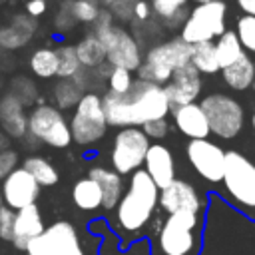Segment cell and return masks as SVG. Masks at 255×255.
Masks as SVG:
<instances>
[{
    "instance_id": "cell-1",
    "label": "cell",
    "mask_w": 255,
    "mask_h": 255,
    "mask_svg": "<svg viewBox=\"0 0 255 255\" xmlns=\"http://www.w3.org/2000/svg\"><path fill=\"white\" fill-rule=\"evenodd\" d=\"M102 104L108 126L114 128H141L147 122L165 120L171 112L163 88L143 80H135L126 94L106 92Z\"/></svg>"
},
{
    "instance_id": "cell-2",
    "label": "cell",
    "mask_w": 255,
    "mask_h": 255,
    "mask_svg": "<svg viewBox=\"0 0 255 255\" xmlns=\"http://www.w3.org/2000/svg\"><path fill=\"white\" fill-rule=\"evenodd\" d=\"M159 203V189L145 173V169H137L129 177V187L122 195L116 205V221L118 227L126 233L139 231L153 215Z\"/></svg>"
},
{
    "instance_id": "cell-3",
    "label": "cell",
    "mask_w": 255,
    "mask_h": 255,
    "mask_svg": "<svg viewBox=\"0 0 255 255\" xmlns=\"http://www.w3.org/2000/svg\"><path fill=\"white\" fill-rule=\"evenodd\" d=\"M221 195L233 209L255 221V161L237 149L225 151Z\"/></svg>"
},
{
    "instance_id": "cell-4",
    "label": "cell",
    "mask_w": 255,
    "mask_h": 255,
    "mask_svg": "<svg viewBox=\"0 0 255 255\" xmlns=\"http://www.w3.org/2000/svg\"><path fill=\"white\" fill-rule=\"evenodd\" d=\"M203 235V213L167 215L157 231L153 255H199Z\"/></svg>"
},
{
    "instance_id": "cell-5",
    "label": "cell",
    "mask_w": 255,
    "mask_h": 255,
    "mask_svg": "<svg viewBox=\"0 0 255 255\" xmlns=\"http://www.w3.org/2000/svg\"><path fill=\"white\" fill-rule=\"evenodd\" d=\"M189 62H191V46L181 38L155 44L153 48L147 50L145 60L137 70V80L163 88L171 80L173 72L187 66Z\"/></svg>"
},
{
    "instance_id": "cell-6",
    "label": "cell",
    "mask_w": 255,
    "mask_h": 255,
    "mask_svg": "<svg viewBox=\"0 0 255 255\" xmlns=\"http://www.w3.org/2000/svg\"><path fill=\"white\" fill-rule=\"evenodd\" d=\"M225 16H227V4L221 0L197 4L195 8L189 10V16L181 26L179 38L189 46L199 42H213V38H219L227 30Z\"/></svg>"
},
{
    "instance_id": "cell-7",
    "label": "cell",
    "mask_w": 255,
    "mask_h": 255,
    "mask_svg": "<svg viewBox=\"0 0 255 255\" xmlns=\"http://www.w3.org/2000/svg\"><path fill=\"white\" fill-rule=\"evenodd\" d=\"M70 131H72V141H76L78 145H92L106 135L108 120L104 114V104L100 94L96 92L84 94V98L74 110Z\"/></svg>"
},
{
    "instance_id": "cell-8",
    "label": "cell",
    "mask_w": 255,
    "mask_h": 255,
    "mask_svg": "<svg viewBox=\"0 0 255 255\" xmlns=\"http://www.w3.org/2000/svg\"><path fill=\"white\" fill-rule=\"evenodd\" d=\"M207 116L209 129L221 139H231L241 133L245 124L243 106L225 94H207L199 104Z\"/></svg>"
},
{
    "instance_id": "cell-9",
    "label": "cell",
    "mask_w": 255,
    "mask_h": 255,
    "mask_svg": "<svg viewBox=\"0 0 255 255\" xmlns=\"http://www.w3.org/2000/svg\"><path fill=\"white\" fill-rule=\"evenodd\" d=\"M92 34H96L104 48H106V62L112 64L114 68H124L129 72H137L139 66L143 64L141 60V48L139 42L124 28L120 26H106V28H98Z\"/></svg>"
},
{
    "instance_id": "cell-10",
    "label": "cell",
    "mask_w": 255,
    "mask_h": 255,
    "mask_svg": "<svg viewBox=\"0 0 255 255\" xmlns=\"http://www.w3.org/2000/svg\"><path fill=\"white\" fill-rule=\"evenodd\" d=\"M149 145L151 141L141 131V128H122L114 139L110 153L114 171H118L120 175H128L141 169Z\"/></svg>"
},
{
    "instance_id": "cell-11",
    "label": "cell",
    "mask_w": 255,
    "mask_h": 255,
    "mask_svg": "<svg viewBox=\"0 0 255 255\" xmlns=\"http://www.w3.org/2000/svg\"><path fill=\"white\" fill-rule=\"evenodd\" d=\"M28 133L38 141L52 145V147H68L72 143L70 124L66 122L64 114L48 104L36 106L28 118Z\"/></svg>"
},
{
    "instance_id": "cell-12",
    "label": "cell",
    "mask_w": 255,
    "mask_h": 255,
    "mask_svg": "<svg viewBox=\"0 0 255 255\" xmlns=\"http://www.w3.org/2000/svg\"><path fill=\"white\" fill-rule=\"evenodd\" d=\"M185 155L191 167L209 183H221L225 151L221 145L209 139H189L185 145Z\"/></svg>"
},
{
    "instance_id": "cell-13",
    "label": "cell",
    "mask_w": 255,
    "mask_h": 255,
    "mask_svg": "<svg viewBox=\"0 0 255 255\" xmlns=\"http://www.w3.org/2000/svg\"><path fill=\"white\" fill-rule=\"evenodd\" d=\"M2 189V199L4 205L20 211L28 205H34L38 195H40V185L38 181L24 169V167H16L0 185Z\"/></svg>"
},
{
    "instance_id": "cell-14",
    "label": "cell",
    "mask_w": 255,
    "mask_h": 255,
    "mask_svg": "<svg viewBox=\"0 0 255 255\" xmlns=\"http://www.w3.org/2000/svg\"><path fill=\"white\" fill-rule=\"evenodd\" d=\"M159 207L167 213H203V201L197 193V189L183 181L173 179L167 187L159 191Z\"/></svg>"
},
{
    "instance_id": "cell-15",
    "label": "cell",
    "mask_w": 255,
    "mask_h": 255,
    "mask_svg": "<svg viewBox=\"0 0 255 255\" xmlns=\"http://www.w3.org/2000/svg\"><path fill=\"white\" fill-rule=\"evenodd\" d=\"M165 98L169 108H179L193 104L195 98L201 94V74L191 66V62L173 72L171 80L163 86Z\"/></svg>"
},
{
    "instance_id": "cell-16",
    "label": "cell",
    "mask_w": 255,
    "mask_h": 255,
    "mask_svg": "<svg viewBox=\"0 0 255 255\" xmlns=\"http://www.w3.org/2000/svg\"><path fill=\"white\" fill-rule=\"evenodd\" d=\"M143 169L151 177V181L157 185L159 191L167 187L175 179V163L169 147L163 143H151L143 161Z\"/></svg>"
},
{
    "instance_id": "cell-17",
    "label": "cell",
    "mask_w": 255,
    "mask_h": 255,
    "mask_svg": "<svg viewBox=\"0 0 255 255\" xmlns=\"http://www.w3.org/2000/svg\"><path fill=\"white\" fill-rule=\"evenodd\" d=\"M171 118L175 128L187 135L189 139H207V135L211 133L209 129V122L207 116L203 112V108L199 104H187V106H179V108H171Z\"/></svg>"
},
{
    "instance_id": "cell-18",
    "label": "cell",
    "mask_w": 255,
    "mask_h": 255,
    "mask_svg": "<svg viewBox=\"0 0 255 255\" xmlns=\"http://www.w3.org/2000/svg\"><path fill=\"white\" fill-rule=\"evenodd\" d=\"M42 235L54 255H84L78 231L70 221H56Z\"/></svg>"
},
{
    "instance_id": "cell-19",
    "label": "cell",
    "mask_w": 255,
    "mask_h": 255,
    "mask_svg": "<svg viewBox=\"0 0 255 255\" xmlns=\"http://www.w3.org/2000/svg\"><path fill=\"white\" fill-rule=\"evenodd\" d=\"M46 231L44 227V221H42V215H40V209L38 205H28L20 211H16V219H14V237H12V243L16 249H22L26 251L28 243L36 237H40L42 233Z\"/></svg>"
},
{
    "instance_id": "cell-20",
    "label": "cell",
    "mask_w": 255,
    "mask_h": 255,
    "mask_svg": "<svg viewBox=\"0 0 255 255\" xmlns=\"http://www.w3.org/2000/svg\"><path fill=\"white\" fill-rule=\"evenodd\" d=\"M36 32V18L16 14L10 24L0 28V46L8 52H14L22 46H26Z\"/></svg>"
},
{
    "instance_id": "cell-21",
    "label": "cell",
    "mask_w": 255,
    "mask_h": 255,
    "mask_svg": "<svg viewBox=\"0 0 255 255\" xmlns=\"http://www.w3.org/2000/svg\"><path fill=\"white\" fill-rule=\"evenodd\" d=\"M0 126L10 137H24L28 133V118L24 106L10 94L0 98Z\"/></svg>"
},
{
    "instance_id": "cell-22",
    "label": "cell",
    "mask_w": 255,
    "mask_h": 255,
    "mask_svg": "<svg viewBox=\"0 0 255 255\" xmlns=\"http://www.w3.org/2000/svg\"><path fill=\"white\" fill-rule=\"evenodd\" d=\"M88 177H92L100 185V189H102V197H104L102 207L104 209H114L120 203L122 195H124L122 193L124 191L122 175L118 171H114V169H108V167H100L98 165V167H92L90 169Z\"/></svg>"
},
{
    "instance_id": "cell-23",
    "label": "cell",
    "mask_w": 255,
    "mask_h": 255,
    "mask_svg": "<svg viewBox=\"0 0 255 255\" xmlns=\"http://www.w3.org/2000/svg\"><path fill=\"white\" fill-rule=\"evenodd\" d=\"M221 74H223V82L231 90L243 92V90H247L255 84V62L245 52L237 62H233L231 66L221 70Z\"/></svg>"
},
{
    "instance_id": "cell-24",
    "label": "cell",
    "mask_w": 255,
    "mask_h": 255,
    "mask_svg": "<svg viewBox=\"0 0 255 255\" xmlns=\"http://www.w3.org/2000/svg\"><path fill=\"white\" fill-rule=\"evenodd\" d=\"M187 2L189 0H149V6L157 20H161L167 28H175L183 26L189 16Z\"/></svg>"
},
{
    "instance_id": "cell-25",
    "label": "cell",
    "mask_w": 255,
    "mask_h": 255,
    "mask_svg": "<svg viewBox=\"0 0 255 255\" xmlns=\"http://www.w3.org/2000/svg\"><path fill=\"white\" fill-rule=\"evenodd\" d=\"M76 54H78L82 68H86V70H98L106 62V48L96 34L84 36L76 44Z\"/></svg>"
},
{
    "instance_id": "cell-26",
    "label": "cell",
    "mask_w": 255,
    "mask_h": 255,
    "mask_svg": "<svg viewBox=\"0 0 255 255\" xmlns=\"http://www.w3.org/2000/svg\"><path fill=\"white\" fill-rule=\"evenodd\" d=\"M72 199H74L76 207H80L84 211H94V209L102 207V201H104L102 189L92 177H84V179H78L74 183Z\"/></svg>"
},
{
    "instance_id": "cell-27",
    "label": "cell",
    "mask_w": 255,
    "mask_h": 255,
    "mask_svg": "<svg viewBox=\"0 0 255 255\" xmlns=\"http://www.w3.org/2000/svg\"><path fill=\"white\" fill-rule=\"evenodd\" d=\"M215 56H217V64H219V70H225L227 66H231L233 62H237L245 50L235 34V30H225L215 42Z\"/></svg>"
},
{
    "instance_id": "cell-28",
    "label": "cell",
    "mask_w": 255,
    "mask_h": 255,
    "mask_svg": "<svg viewBox=\"0 0 255 255\" xmlns=\"http://www.w3.org/2000/svg\"><path fill=\"white\" fill-rule=\"evenodd\" d=\"M54 102L58 106V110H70L80 104V100L84 98V90L76 84L74 78H60L54 86Z\"/></svg>"
},
{
    "instance_id": "cell-29",
    "label": "cell",
    "mask_w": 255,
    "mask_h": 255,
    "mask_svg": "<svg viewBox=\"0 0 255 255\" xmlns=\"http://www.w3.org/2000/svg\"><path fill=\"white\" fill-rule=\"evenodd\" d=\"M36 181H38V185L42 187H50V185H54V183H58V169L46 159V157H42V155H30V157H26L24 159V165H22Z\"/></svg>"
},
{
    "instance_id": "cell-30",
    "label": "cell",
    "mask_w": 255,
    "mask_h": 255,
    "mask_svg": "<svg viewBox=\"0 0 255 255\" xmlns=\"http://www.w3.org/2000/svg\"><path fill=\"white\" fill-rule=\"evenodd\" d=\"M191 66L199 74H215L219 72L215 44L213 42H199L191 46Z\"/></svg>"
},
{
    "instance_id": "cell-31",
    "label": "cell",
    "mask_w": 255,
    "mask_h": 255,
    "mask_svg": "<svg viewBox=\"0 0 255 255\" xmlns=\"http://www.w3.org/2000/svg\"><path fill=\"white\" fill-rule=\"evenodd\" d=\"M30 70L38 78H54L58 76V56L52 48H38L30 58Z\"/></svg>"
},
{
    "instance_id": "cell-32",
    "label": "cell",
    "mask_w": 255,
    "mask_h": 255,
    "mask_svg": "<svg viewBox=\"0 0 255 255\" xmlns=\"http://www.w3.org/2000/svg\"><path fill=\"white\" fill-rule=\"evenodd\" d=\"M12 98H16L24 108L26 106H32L36 100H38V90H36V84L26 78V76H16L10 80L8 84V92Z\"/></svg>"
},
{
    "instance_id": "cell-33",
    "label": "cell",
    "mask_w": 255,
    "mask_h": 255,
    "mask_svg": "<svg viewBox=\"0 0 255 255\" xmlns=\"http://www.w3.org/2000/svg\"><path fill=\"white\" fill-rule=\"evenodd\" d=\"M56 56H58V78H74L82 70V64L76 54V46H68V44L58 46Z\"/></svg>"
},
{
    "instance_id": "cell-34",
    "label": "cell",
    "mask_w": 255,
    "mask_h": 255,
    "mask_svg": "<svg viewBox=\"0 0 255 255\" xmlns=\"http://www.w3.org/2000/svg\"><path fill=\"white\" fill-rule=\"evenodd\" d=\"M235 34L245 52L255 54V16H239L235 22Z\"/></svg>"
},
{
    "instance_id": "cell-35",
    "label": "cell",
    "mask_w": 255,
    "mask_h": 255,
    "mask_svg": "<svg viewBox=\"0 0 255 255\" xmlns=\"http://www.w3.org/2000/svg\"><path fill=\"white\" fill-rule=\"evenodd\" d=\"M72 12L76 22L82 24H94L102 12L98 0H72Z\"/></svg>"
},
{
    "instance_id": "cell-36",
    "label": "cell",
    "mask_w": 255,
    "mask_h": 255,
    "mask_svg": "<svg viewBox=\"0 0 255 255\" xmlns=\"http://www.w3.org/2000/svg\"><path fill=\"white\" fill-rule=\"evenodd\" d=\"M108 92L112 94H126L129 92V88L133 86V76L129 70H124V68H112L110 76H108Z\"/></svg>"
},
{
    "instance_id": "cell-37",
    "label": "cell",
    "mask_w": 255,
    "mask_h": 255,
    "mask_svg": "<svg viewBox=\"0 0 255 255\" xmlns=\"http://www.w3.org/2000/svg\"><path fill=\"white\" fill-rule=\"evenodd\" d=\"M76 24H78V22H76L74 12H72V0H62L58 12L54 14V26H56V30L68 32V30H72Z\"/></svg>"
},
{
    "instance_id": "cell-38",
    "label": "cell",
    "mask_w": 255,
    "mask_h": 255,
    "mask_svg": "<svg viewBox=\"0 0 255 255\" xmlns=\"http://www.w3.org/2000/svg\"><path fill=\"white\" fill-rule=\"evenodd\" d=\"M14 219H16V211L2 205L0 207V239L12 241V237H14Z\"/></svg>"
},
{
    "instance_id": "cell-39",
    "label": "cell",
    "mask_w": 255,
    "mask_h": 255,
    "mask_svg": "<svg viewBox=\"0 0 255 255\" xmlns=\"http://www.w3.org/2000/svg\"><path fill=\"white\" fill-rule=\"evenodd\" d=\"M141 131L149 137V139H161L167 135L169 131V124L167 120H153V122H147L141 126Z\"/></svg>"
},
{
    "instance_id": "cell-40",
    "label": "cell",
    "mask_w": 255,
    "mask_h": 255,
    "mask_svg": "<svg viewBox=\"0 0 255 255\" xmlns=\"http://www.w3.org/2000/svg\"><path fill=\"white\" fill-rule=\"evenodd\" d=\"M16 163H18V153L14 149L8 147L0 151V181H4L16 169Z\"/></svg>"
},
{
    "instance_id": "cell-41",
    "label": "cell",
    "mask_w": 255,
    "mask_h": 255,
    "mask_svg": "<svg viewBox=\"0 0 255 255\" xmlns=\"http://www.w3.org/2000/svg\"><path fill=\"white\" fill-rule=\"evenodd\" d=\"M135 2L137 0H112L110 2V12H114L122 20H129V16L133 14Z\"/></svg>"
},
{
    "instance_id": "cell-42",
    "label": "cell",
    "mask_w": 255,
    "mask_h": 255,
    "mask_svg": "<svg viewBox=\"0 0 255 255\" xmlns=\"http://www.w3.org/2000/svg\"><path fill=\"white\" fill-rule=\"evenodd\" d=\"M26 255H54V253H52V249L48 247L44 235H40V237H36V239H32V241L28 243Z\"/></svg>"
},
{
    "instance_id": "cell-43",
    "label": "cell",
    "mask_w": 255,
    "mask_h": 255,
    "mask_svg": "<svg viewBox=\"0 0 255 255\" xmlns=\"http://www.w3.org/2000/svg\"><path fill=\"white\" fill-rule=\"evenodd\" d=\"M133 16L139 20V22H147L149 16H151V6L147 0H137L135 6H133Z\"/></svg>"
},
{
    "instance_id": "cell-44",
    "label": "cell",
    "mask_w": 255,
    "mask_h": 255,
    "mask_svg": "<svg viewBox=\"0 0 255 255\" xmlns=\"http://www.w3.org/2000/svg\"><path fill=\"white\" fill-rule=\"evenodd\" d=\"M26 12H28V16H32V18L42 16V14L46 12V0H30V2L26 4Z\"/></svg>"
},
{
    "instance_id": "cell-45",
    "label": "cell",
    "mask_w": 255,
    "mask_h": 255,
    "mask_svg": "<svg viewBox=\"0 0 255 255\" xmlns=\"http://www.w3.org/2000/svg\"><path fill=\"white\" fill-rule=\"evenodd\" d=\"M12 68H14V58H12V54L0 46V72L12 70Z\"/></svg>"
},
{
    "instance_id": "cell-46",
    "label": "cell",
    "mask_w": 255,
    "mask_h": 255,
    "mask_svg": "<svg viewBox=\"0 0 255 255\" xmlns=\"http://www.w3.org/2000/svg\"><path fill=\"white\" fill-rule=\"evenodd\" d=\"M235 4L243 14L255 16V0H235Z\"/></svg>"
},
{
    "instance_id": "cell-47",
    "label": "cell",
    "mask_w": 255,
    "mask_h": 255,
    "mask_svg": "<svg viewBox=\"0 0 255 255\" xmlns=\"http://www.w3.org/2000/svg\"><path fill=\"white\" fill-rule=\"evenodd\" d=\"M4 149H8V137L4 133H0V151H4Z\"/></svg>"
},
{
    "instance_id": "cell-48",
    "label": "cell",
    "mask_w": 255,
    "mask_h": 255,
    "mask_svg": "<svg viewBox=\"0 0 255 255\" xmlns=\"http://www.w3.org/2000/svg\"><path fill=\"white\" fill-rule=\"evenodd\" d=\"M251 128L255 131V106H253V112H251Z\"/></svg>"
},
{
    "instance_id": "cell-49",
    "label": "cell",
    "mask_w": 255,
    "mask_h": 255,
    "mask_svg": "<svg viewBox=\"0 0 255 255\" xmlns=\"http://www.w3.org/2000/svg\"><path fill=\"white\" fill-rule=\"evenodd\" d=\"M193 2H197V4H205V2H211V0H193Z\"/></svg>"
},
{
    "instance_id": "cell-50",
    "label": "cell",
    "mask_w": 255,
    "mask_h": 255,
    "mask_svg": "<svg viewBox=\"0 0 255 255\" xmlns=\"http://www.w3.org/2000/svg\"><path fill=\"white\" fill-rule=\"evenodd\" d=\"M4 205V199H2V189H0V207Z\"/></svg>"
},
{
    "instance_id": "cell-51",
    "label": "cell",
    "mask_w": 255,
    "mask_h": 255,
    "mask_svg": "<svg viewBox=\"0 0 255 255\" xmlns=\"http://www.w3.org/2000/svg\"><path fill=\"white\" fill-rule=\"evenodd\" d=\"M221 2H225V0H221Z\"/></svg>"
}]
</instances>
